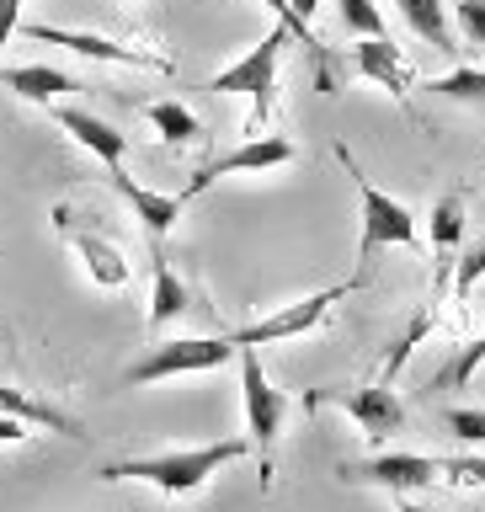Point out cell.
<instances>
[{
	"mask_svg": "<svg viewBox=\"0 0 485 512\" xmlns=\"http://www.w3.org/2000/svg\"><path fill=\"white\" fill-rule=\"evenodd\" d=\"M251 438H219V443H203V448H166V454H144V459H112L102 464V480H144L155 486L160 496H192L214 480L224 464L246 459L251 454Z\"/></svg>",
	"mask_w": 485,
	"mask_h": 512,
	"instance_id": "cell-1",
	"label": "cell"
},
{
	"mask_svg": "<svg viewBox=\"0 0 485 512\" xmlns=\"http://www.w3.org/2000/svg\"><path fill=\"white\" fill-rule=\"evenodd\" d=\"M454 16H459V32H464V38H470L475 48H485V0H459Z\"/></svg>",
	"mask_w": 485,
	"mask_h": 512,
	"instance_id": "cell-29",
	"label": "cell"
},
{
	"mask_svg": "<svg viewBox=\"0 0 485 512\" xmlns=\"http://www.w3.org/2000/svg\"><path fill=\"white\" fill-rule=\"evenodd\" d=\"M304 406H336L347 411L358 432L368 438H395L400 427H406V400H400L390 384H342V390H310L304 395Z\"/></svg>",
	"mask_w": 485,
	"mask_h": 512,
	"instance_id": "cell-7",
	"label": "cell"
},
{
	"mask_svg": "<svg viewBox=\"0 0 485 512\" xmlns=\"http://www.w3.org/2000/svg\"><path fill=\"white\" fill-rule=\"evenodd\" d=\"M192 310V288L176 278V267L160 256V240H155V288H150V331L171 326V320H182Z\"/></svg>",
	"mask_w": 485,
	"mask_h": 512,
	"instance_id": "cell-17",
	"label": "cell"
},
{
	"mask_svg": "<svg viewBox=\"0 0 485 512\" xmlns=\"http://www.w3.org/2000/svg\"><path fill=\"white\" fill-rule=\"evenodd\" d=\"M288 38H294V32L278 22L256 48H246L235 64H224V70L208 80V91H219V96H251V102H256V123H267L272 118V102H278V59H283V43Z\"/></svg>",
	"mask_w": 485,
	"mask_h": 512,
	"instance_id": "cell-5",
	"label": "cell"
},
{
	"mask_svg": "<svg viewBox=\"0 0 485 512\" xmlns=\"http://www.w3.org/2000/svg\"><path fill=\"white\" fill-rule=\"evenodd\" d=\"M22 6H27V0H0V54H6L11 32L22 27Z\"/></svg>",
	"mask_w": 485,
	"mask_h": 512,
	"instance_id": "cell-30",
	"label": "cell"
},
{
	"mask_svg": "<svg viewBox=\"0 0 485 512\" xmlns=\"http://www.w3.org/2000/svg\"><path fill=\"white\" fill-rule=\"evenodd\" d=\"M107 182H112V192L134 208V219L150 230V240H166L171 230H176V219H182V208H187V198L182 192H155V187H139L134 176H128L123 166H107Z\"/></svg>",
	"mask_w": 485,
	"mask_h": 512,
	"instance_id": "cell-12",
	"label": "cell"
},
{
	"mask_svg": "<svg viewBox=\"0 0 485 512\" xmlns=\"http://www.w3.org/2000/svg\"><path fill=\"white\" fill-rule=\"evenodd\" d=\"M352 64H358V75H368L374 86L390 91L400 107H411V64L400 59V48L390 38H363L352 48Z\"/></svg>",
	"mask_w": 485,
	"mask_h": 512,
	"instance_id": "cell-13",
	"label": "cell"
},
{
	"mask_svg": "<svg viewBox=\"0 0 485 512\" xmlns=\"http://www.w3.org/2000/svg\"><path fill=\"white\" fill-rule=\"evenodd\" d=\"M485 278V240H480V246H470V251H464L459 256V272H454V294L464 299V294H470V288Z\"/></svg>",
	"mask_w": 485,
	"mask_h": 512,
	"instance_id": "cell-28",
	"label": "cell"
},
{
	"mask_svg": "<svg viewBox=\"0 0 485 512\" xmlns=\"http://www.w3.org/2000/svg\"><path fill=\"white\" fill-rule=\"evenodd\" d=\"M240 406H246V432L262 454V486H272V448H278L283 427H288V395L272 390L256 347H240Z\"/></svg>",
	"mask_w": 485,
	"mask_h": 512,
	"instance_id": "cell-3",
	"label": "cell"
},
{
	"mask_svg": "<svg viewBox=\"0 0 485 512\" xmlns=\"http://www.w3.org/2000/svg\"><path fill=\"white\" fill-rule=\"evenodd\" d=\"M262 6H267L272 16H278V22H283L288 32H294V38H299L304 48H310L315 59H326V48H320V38H315V27H310V22H299V16H294V0H262Z\"/></svg>",
	"mask_w": 485,
	"mask_h": 512,
	"instance_id": "cell-25",
	"label": "cell"
},
{
	"mask_svg": "<svg viewBox=\"0 0 485 512\" xmlns=\"http://www.w3.org/2000/svg\"><path fill=\"white\" fill-rule=\"evenodd\" d=\"M54 123H59L75 144H86V150H91L96 160H102V166H123L128 139H123L112 123L96 118V112H86V107H54Z\"/></svg>",
	"mask_w": 485,
	"mask_h": 512,
	"instance_id": "cell-14",
	"label": "cell"
},
{
	"mask_svg": "<svg viewBox=\"0 0 485 512\" xmlns=\"http://www.w3.org/2000/svg\"><path fill=\"white\" fill-rule=\"evenodd\" d=\"M299 150H294V139H283V134H262V139H246L240 150L230 155H219V160H208V166L192 171V182L182 198H198V192H208L219 182V176H235V171H272V166H288Z\"/></svg>",
	"mask_w": 485,
	"mask_h": 512,
	"instance_id": "cell-10",
	"label": "cell"
},
{
	"mask_svg": "<svg viewBox=\"0 0 485 512\" xmlns=\"http://www.w3.org/2000/svg\"><path fill=\"white\" fill-rule=\"evenodd\" d=\"M342 480H358V486H384V491H427L443 480V459L432 454H374V459H352L342 464Z\"/></svg>",
	"mask_w": 485,
	"mask_h": 512,
	"instance_id": "cell-8",
	"label": "cell"
},
{
	"mask_svg": "<svg viewBox=\"0 0 485 512\" xmlns=\"http://www.w3.org/2000/svg\"><path fill=\"white\" fill-rule=\"evenodd\" d=\"M427 235H432V246H438V251H454L459 246V240H464V192H443V198L432 203Z\"/></svg>",
	"mask_w": 485,
	"mask_h": 512,
	"instance_id": "cell-20",
	"label": "cell"
},
{
	"mask_svg": "<svg viewBox=\"0 0 485 512\" xmlns=\"http://www.w3.org/2000/svg\"><path fill=\"white\" fill-rule=\"evenodd\" d=\"M336 11H342L347 32H358V38H384V11L374 0H336Z\"/></svg>",
	"mask_w": 485,
	"mask_h": 512,
	"instance_id": "cell-23",
	"label": "cell"
},
{
	"mask_svg": "<svg viewBox=\"0 0 485 512\" xmlns=\"http://www.w3.org/2000/svg\"><path fill=\"white\" fill-rule=\"evenodd\" d=\"M443 427L454 432L464 448H485V411L480 406H448L443 411Z\"/></svg>",
	"mask_w": 485,
	"mask_h": 512,
	"instance_id": "cell-24",
	"label": "cell"
},
{
	"mask_svg": "<svg viewBox=\"0 0 485 512\" xmlns=\"http://www.w3.org/2000/svg\"><path fill=\"white\" fill-rule=\"evenodd\" d=\"M363 283H368V272H352V278L336 283V288H315V294H304L294 304H283V310L251 320V326H235L230 342L235 347H262V342H288V336H304V331H315L320 320L331 315V304H342L352 288H363Z\"/></svg>",
	"mask_w": 485,
	"mask_h": 512,
	"instance_id": "cell-6",
	"label": "cell"
},
{
	"mask_svg": "<svg viewBox=\"0 0 485 512\" xmlns=\"http://www.w3.org/2000/svg\"><path fill=\"white\" fill-rule=\"evenodd\" d=\"M27 438V422H16V416H0V443H22Z\"/></svg>",
	"mask_w": 485,
	"mask_h": 512,
	"instance_id": "cell-31",
	"label": "cell"
},
{
	"mask_svg": "<svg viewBox=\"0 0 485 512\" xmlns=\"http://www.w3.org/2000/svg\"><path fill=\"white\" fill-rule=\"evenodd\" d=\"M427 91L448 96V102H485V70H448L438 75Z\"/></svg>",
	"mask_w": 485,
	"mask_h": 512,
	"instance_id": "cell-22",
	"label": "cell"
},
{
	"mask_svg": "<svg viewBox=\"0 0 485 512\" xmlns=\"http://www.w3.org/2000/svg\"><path fill=\"white\" fill-rule=\"evenodd\" d=\"M144 118H150V128L171 144V150H187V144H203L208 139L203 123L192 118L182 102H150V107H144Z\"/></svg>",
	"mask_w": 485,
	"mask_h": 512,
	"instance_id": "cell-19",
	"label": "cell"
},
{
	"mask_svg": "<svg viewBox=\"0 0 485 512\" xmlns=\"http://www.w3.org/2000/svg\"><path fill=\"white\" fill-rule=\"evenodd\" d=\"M427 331H432V310H422V315H416L411 326H406V336H400L395 352H390V363H384V374H400V368H406V358H411V347L422 342Z\"/></svg>",
	"mask_w": 485,
	"mask_h": 512,
	"instance_id": "cell-27",
	"label": "cell"
},
{
	"mask_svg": "<svg viewBox=\"0 0 485 512\" xmlns=\"http://www.w3.org/2000/svg\"><path fill=\"white\" fill-rule=\"evenodd\" d=\"M315 11H320V0H294V16H299V22H310Z\"/></svg>",
	"mask_w": 485,
	"mask_h": 512,
	"instance_id": "cell-32",
	"label": "cell"
},
{
	"mask_svg": "<svg viewBox=\"0 0 485 512\" xmlns=\"http://www.w3.org/2000/svg\"><path fill=\"white\" fill-rule=\"evenodd\" d=\"M230 358H240V347L230 336H176V342L150 347L144 358L128 363L123 384H160V379H182V374H208V368H224Z\"/></svg>",
	"mask_w": 485,
	"mask_h": 512,
	"instance_id": "cell-4",
	"label": "cell"
},
{
	"mask_svg": "<svg viewBox=\"0 0 485 512\" xmlns=\"http://www.w3.org/2000/svg\"><path fill=\"white\" fill-rule=\"evenodd\" d=\"M16 32H27L32 43L70 48V54H80V59H102V64H134V70H160V75H171V59H166V54H144V48H128V43L96 38V32H70V27H48V22H22Z\"/></svg>",
	"mask_w": 485,
	"mask_h": 512,
	"instance_id": "cell-9",
	"label": "cell"
},
{
	"mask_svg": "<svg viewBox=\"0 0 485 512\" xmlns=\"http://www.w3.org/2000/svg\"><path fill=\"white\" fill-rule=\"evenodd\" d=\"M0 416H16V422H27V427H48V432H64V438H80V422L70 411L48 406V400L27 395V390H11V384H0Z\"/></svg>",
	"mask_w": 485,
	"mask_h": 512,
	"instance_id": "cell-16",
	"label": "cell"
},
{
	"mask_svg": "<svg viewBox=\"0 0 485 512\" xmlns=\"http://www.w3.org/2000/svg\"><path fill=\"white\" fill-rule=\"evenodd\" d=\"M443 486H485V454H459L443 459Z\"/></svg>",
	"mask_w": 485,
	"mask_h": 512,
	"instance_id": "cell-26",
	"label": "cell"
},
{
	"mask_svg": "<svg viewBox=\"0 0 485 512\" xmlns=\"http://www.w3.org/2000/svg\"><path fill=\"white\" fill-rule=\"evenodd\" d=\"M480 363H485V331H480L475 342L459 352V358H448V363L438 368V379H432V390H454V384H470Z\"/></svg>",
	"mask_w": 485,
	"mask_h": 512,
	"instance_id": "cell-21",
	"label": "cell"
},
{
	"mask_svg": "<svg viewBox=\"0 0 485 512\" xmlns=\"http://www.w3.org/2000/svg\"><path fill=\"white\" fill-rule=\"evenodd\" d=\"M0 86L16 91L22 102H43L48 107V102H59V96L80 91V80L54 70V64H11V70H0Z\"/></svg>",
	"mask_w": 485,
	"mask_h": 512,
	"instance_id": "cell-15",
	"label": "cell"
},
{
	"mask_svg": "<svg viewBox=\"0 0 485 512\" xmlns=\"http://www.w3.org/2000/svg\"><path fill=\"white\" fill-rule=\"evenodd\" d=\"M390 6H400L406 27H411L422 43L443 48V54H454V32H448V6H443V0H390Z\"/></svg>",
	"mask_w": 485,
	"mask_h": 512,
	"instance_id": "cell-18",
	"label": "cell"
},
{
	"mask_svg": "<svg viewBox=\"0 0 485 512\" xmlns=\"http://www.w3.org/2000/svg\"><path fill=\"white\" fill-rule=\"evenodd\" d=\"M54 224H59V235L70 240V251L80 256V262H86L91 283H102V288H123L128 278H134V267H128L123 246H112V240H107V235H96V230H80L75 214H70V203H59V208H54Z\"/></svg>",
	"mask_w": 485,
	"mask_h": 512,
	"instance_id": "cell-11",
	"label": "cell"
},
{
	"mask_svg": "<svg viewBox=\"0 0 485 512\" xmlns=\"http://www.w3.org/2000/svg\"><path fill=\"white\" fill-rule=\"evenodd\" d=\"M331 155L342 160V171L352 176V187H358V208H363V230H358V272L374 267V251L384 246H416V214L400 198H390L384 187H374V176H368L358 160H352L347 144H331Z\"/></svg>",
	"mask_w": 485,
	"mask_h": 512,
	"instance_id": "cell-2",
	"label": "cell"
},
{
	"mask_svg": "<svg viewBox=\"0 0 485 512\" xmlns=\"http://www.w3.org/2000/svg\"><path fill=\"white\" fill-rule=\"evenodd\" d=\"M395 512H432V507H416L411 496H400V507H395Z\"/></svg>",
	"mask_w": 485,
	"mask_h": 512,
	"instance_id": "cell-33",
	"label": "cell"
}]
</instances>
